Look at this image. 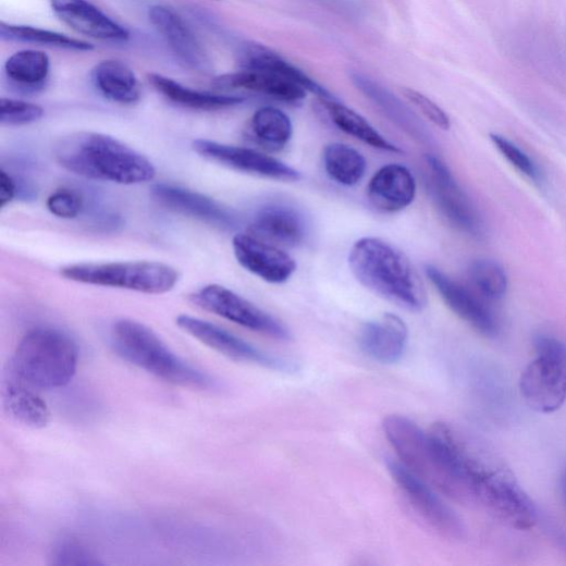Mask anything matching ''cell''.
<instances>
[{"mask_svg":"<svg viewBox=\"0 0 566 566\" xmlns=\"http://www.w3.org/2000/svg\"><path fill=\"white\" fill-rule=\"evenodd\" d=\"M452 487V500L485 509L502 524L528 531L538 521L529 494L506 464L483 444L445 422L429 430Z\"/></svg>","mask_w":566,"mask_h":566,"instance_id":"6da1fadb","label":"cell"},{"mask_svg":"<svg viewBox=\"0 0 566 566\" xmlns=\"http://www.w3.org/2000/svg\"><path fill=\"white\" fill-rule=\"evenodd\" d=\"M57 162L78 176L121 185L153 181V163L120 139L97 132L70 134L58 142Z\"/></svg>","mask_w":566,"mask_h":566,"instance_id":"7a4b0ae2","label":"cell"},{"mask_svg":"<svg viewBox=\"0 0 566 566\" xmlns=\"http://www.w3.org/2000/svg\"><path fill=\"white\" fill-rule=\"evenodd\" d=\"M348 264L354 276L376 295L413 312L428 306V294L409 259L393 245L374 237L352 247Z\"/></svg>","mask_w":566,"mask_h":566,"instance_id":"3957f363","label":"cell"},{"mask_svg":"<svg viewBox=\"0 0 566 566\" xmlns=\"http://www.w3.org/2000/svg\"><path fill=\"white\" fill-rule=\"evenodd\" d=\"M110 340L120 358L158 379L193 390L205 391L216 386L214 380L177 357L144 323L119 320L111 328Z\"/></svg>","mask_w":566,"mask_h":566,"instance_id":"277c9868","label":"cell"},{"mask_svg":"<svg viewBox=\"0 0 566 566\" xmlns=\"http://www.w3.org/2000/svg\"><path fill=\"white\" fill-rule=\"evenodd\" d=\"M78 361L79 349L73 339L57 329L37 328L20 342L11 377L36 390H56L73 381Z\"/></svg>","mask_w":566,"mask_h":566,"instance_id":"5b68a950","label":"cell"},{"mask_svg":"<svg viewBox=\"0 0 566 566\" xmlns=\"http://www.w3.org/2000/svg\"><path fill=\"white\" fill-rule=\"evenodd\" d=\"M63 278L86 285L125 290L147 295L170 293L180 280L179 271L159 261L75 263L61 268Z\"/></svg>","mask_w":566,"mask_h":566,"instance_id":"8992f818","label":"cell"},{"mask_svg":"<svg viewBox=\"0 0 566 566\" xmlns=\"http://www.w3.org/2000/svg\"><path fill=\"white\" fill-rule=\"evenodd\" d=\"M534 349V359L520 377V393L534 411L552 414L566 402V344L551 335H539Z\"/></svg>","mask_w":566,"mask_h":566,"instance_id":"52a82bcc","label":"cell"},{"mask_svg":"<svg viewBox=\"0 0 566 566\" xmlns=\"http://www.w3.org/2000/svg\"><path fill=\"white\" fill-rule=\"evenodd\" d=\"M190 302L207 312L214 313L254 332L280 341L292 339L286 325L221 285H208L200 288L190 296Z\"/></svg>","mask_w":566,"mask_h":566,"instance_id":"ba28073f","label":"cell"},{"mask_svg":"<svg viewBox=\"0 0 566 566\" xmlns=\"http://www.w3.org/2000/svg\"><path fill=\"white\" fill-rule=\"evenodd\" d=\"M430 194L445 219L459 232L480 238L484 225L473 202L460 187L452 171L439 157L427 156Z\"/></svg>","mask_w":566,"mask_h":566,"instance_id":"9c48e42d","label":"cell"},{"mask_svg":"<svg viewBox=\"0 0 566 566\" xmlns=\"http://www.w3.org/2000/svg\"><path fill=\"white\" fill-rule=\"evenodd\" d=\"M176 324L185 333L233 361L280 372L296 370L294 362L271 356V354L214 323L182 315L176 318Z\"/></svg>","mask_w":566,"mask_h":566,"instance_id":"30bf717a","label":"cell"},{"mask_svg":"<svg viewBox=\"0 0 566 566\" xmlns=\"http://www.w3.org/2000/svg\"><path fill=\"white\" fill-rule=\"evenodd\" d=\"M389 471L413 510L430 527L450 539H462L464 526L440 492L423 482L399 462H390Z\"/></svg>","mask_w":566,"mask_h":566,"instance_id":"8fae6325","label":"cell"},{"mask_svg":"<svg viewBox=\"0 0 566 566\" xmlns=\"http://www.w3.org/2000/svg\"><path fill=\"white\" fill-rule=\"evenodd\" d=\"M194 151L201 158L235 171L280 182H298L302 174L262 152L219 144V142L199 138L194 140Z\"/></svg>","mask_w":566,"mask_h":566,"instance_id":"7c38bea8","label":"cell"},{"mask_svg":"<svg viewBox=\"0 0 566 566\" xmlns=\"http://www.w3.org/2000/svg\"><path fill=\"white\" fill-rule=\"evenodd\" d=\"M149 19L181 63L199 74L210 73L211 60L208 52L175 10L156 5L150 9Z\"/></svg>","mask_w":566,"mask_h":566,"instance_id":"4fadbf2b","label":"cell"},{"mask_svg":"<svg viewBox=\"0 0 566 566\" xmlns=\"http://www.w3.org/2000/svg\"><path fill=\"white\" fill-rule=\"evenodd\" d=\"M447 307L480 334L494 337L500 333V322L493 312L471 292L433 264L424 267Z\"/></svg>","mask_w":566,"mask_h":566,"instance_id":"5bb4252c","label":"cell"},{"mask_svg":"<svg viewBox=\"0 0 566 566\" xmlns=\"http://www.w3.org/2000/svg\"><path fill=\"white\" fill-rule=\"evenodd\" d=\"M151 196L161 206L210 226L230 230L236 225V218L230 209L188 188L160 183L152 187Z\"/></svg>","mask_w":566,"mask_h":566,"instance_id":"9a60e30c","label":"cell"},{"mask_svg":"<svg viewBox=\"0 0 566 566\" xmlns=\"http://www.w3.org/2000/svg\"><path fill=\"white\" fill-rule=\"evenodd\" d=\"M233 249L243 268L275 285L288 281L297 269L291 255L251 234L236 235Z\"/></svg>","mask_w":566,"mask_h":566,"instance_id":"2e32d148","label":"cell"},{"mask_svg":"<svg viewBox=\"0 0 566 566\" xmlns=\"http://www.w3.org/2000/svg\"><path fill=\"white\" fill-rule=\"evenodd\" d=\"M54 15L70 28L87 37L110 41L126 42L130 33L111 20L89 0H50Z\"/></svg>","mask_w":566,"mask_h":566,"instance_id":"e0dca14e","label":"cell"},{"mask_svg":"<svg viewBox=\"0 0 566 566\" xmlns=\"http://www.w3.org/2000/svg\"><path fill=\"white\" fill-rule=\"evenodd\" d=\"M250 234L273 245L297 247L308 237V224L295 207L270 204L257 212Z\"/></svg>","mask_w":566,"mask_h":566,"instance_id":"ac0fdd59","label":"cell"},{"mask_svg":"<svg viewBox=\"0 0 566 566\" xmlns=\"http://www.w3.org/2000/svg\"><path fill=\"white\" fill-rule=\"evenodd\" d=\"M358 88L392 123L418 144L431 146L433 136L427 125L396 96L361 73L350 75Z\"/></svg>","mask_w":566,"mask_h":566,"instance_id":"d6986e66","label":"cell"},{"mask_svg":"<svg viewBox=\"0 0 566 566\" xmlns=\"http://www.w3.org/2000/svg\"><path fill=\"white\" fill-rule=\"evenodd\" d=\"M408 328L397 316L386 313L367 323L360 334V345L368 357L383 365L398 362L406 350Z\"/></svg>","mask_w":566,"mask_h":566,"instance_id":"ffe728a7","label":"cell"},{"mask_svg":"<svg viewBox=\"0 0 566 566\" xmlns=\"http://www.w3.org/2000/svg\"><path fill=\"white\" fill-rule=\"evenodd\" d=\"M214 86L226 90H248L291 104H300L307 97V90L299 85L262 70L242 69L238 73L217 78Z\"/></svg>","mask_w":566,"mask_h":566,"instance_id":"44dd1931","label":"cell"},{"mask_svg":"<svg viewBox=\"0 0 566 566\" xmlns=\"http://www.w3.org/2000/svg\"><path fill=\"white\" fill-rule=\"evenodd\" d=\"M416 189L415 177L407 168L390 164L373 176L368 186V197L378 210L397 212L414 201Z\"/></svg>","mask_w":566,"mask_h":566,"instance_id":"7402d4cb","label":"cell"},{"mask_svg":"<svg viewBox=\"0 0 566 566\" xmlns=\"http://www.w3.org/2000/svg\"><path fill=\"white\" fill-rule=\"evenodd\" d=\"M242 66L243 69L268 71V73L299 85L322 101L337 100L304 71L263 46H248L242 54Z\"/></svg>","mask_w":566,"mask_h":566,"instance_id":"603a6c76","label":"cell"},{"mask_svg":"<svg viewBox=\"0 0 566 566\" xmlns=\"http://www.w3.org/2000/svg\"><path fill=\"white\" fill-rule=\"evenodd\" d=\"M93 83L108 100L131 106L140 98V85L134 71L123 61L103 60L93 70Z\"/></svg>","mask_w":566,"mask_h":566,"instance_id":"cb8c5ba5","label":"cell"},{"mask_svg":"<svg viewBox=\"0 0 566 566\" xmlns=\"http://www.w3.org/2000/svg\"><path fill=\"white\" fill-rule=\"evenodd\" d=\"M156 90L172 103L198 111H219L245 102V98L195 90L159 74L149 76Z\"/></svg>","mask_w":566,"mask_h":566,"instance_id":"d4e9b609","label":"cell"},{"mask_svg":"<svg viewBox=\"0 0 566 566\" xmlns=\"http://www.w3.org/2000/svg\"><path fill=\"white\" fill-rule=\"evenodd\" d=\"M35 390L11 377L10 383L4 390V406L9 415L16 421L38 430L47 427L50 413L46 402Z\"/></svg>","mask_w":566,"mask_h":566,"instance_id":"484cf974","label":"cell"},{"mask_svg":"<svg viewBox=\"0 0 566 566\" xmlns=\"http://www.w3.org/2000/svg\"><path fill=\"white\" fill-rule=\"evenodd\" d=\"M322 102L333 123L344 133L360 139L374 149L395 155L403 153V150L391 144L368 120L356 111L343 106L337 100Z\"/></svg>","mask_w":566,"mask_h":566,"instance_id":"4316f807","label":"cell"},{"mask_svg":"<svg viewBox=\"0 0 566 566\" xmlns=\"http://www.w3.org/2000/svg\"><path fill=\"white\" fill-rule=\"evenodd\" d=\"M250 131L260 146L269 151H281L290 144L294 126L285 112L276 108L264 107L253 115Z\"/></svg>","mask_w":566,"mask_h":566,"instance_id":"83f0119b","label":"cell"},{"mask_svg":"<svg viewBox=\"0 0 566 566\" xmlns=\"http://www.w3.org/2000/svg\"><path fill=\"white\" fill-rule=\"evenodd\" d=\"M51 63L47 53L25 49L14 53L5 63V74L15 86L24 89H39L50 75Z\"/></svg>","mask_w":566,"mask_h":566,"instance_id":"f1b7e54d","label":"cell"},{"mask_svg":"<svg viewBox=\"0 0 566 566\" xmlns=\"http://www.w3.org/2000/svg\"><path fill=\"white\" fill-rule=\"evenodd\" d=\"M323 164L332 181L349 187L359 184L368 169L359 151L342 144H332L324 149Z\"/></svg>","mask_w":566,"mask_h":566,"instance_id":"f546056e","label":"cell"},{"mask_svg":"<svg viewBox=\"0 0 566 566\" xmlns=\"http://www.w3.org/2000/svg\"><path fill=\"white\" fill-rule=\"evenodd\" d=\"M0 37L8 41L36 44L73 51H91L95 49L94 45L88 41L57 32L7 23L0 24Z\"/></svg>","mask_w":566,"mask_h":566,"instance_id":"4dcf8cb0","label":"cell"},{"mask_svg":"<svg viewBox=\"0 0 566 566\" xmlns=\"http://www.w3.org/2000/svg\"><path fill=\"white\" fill-rule=\"evenodd\" d=\"M469 276L477 291L489 300H500L507 293V273L495 261L488 259L473 261L469 268Z\"/></svg>","mask_w":566,"mask_h":566,"instance_id":"1f68e13d","label":"cell"},{"mask_svg":"<svg viewBox=\"0 0 566 566\" xmlns=\"http://www.w3.org/2000/svg\"><path fill=\"white\" fill-rule=\"evenodd\" d=\"M45 110L35 103L3 98L0 101V123L3 126H23L38 122Z\"/></svg>","mask_w":566,"mask_h":566,"instance_id":"d6a6232c","label":"cell"},{"mask_svg":"<svg viewBox=\"0 0 566 566\" xmlns=\"http://www.w3.org/2000/svg\"><path fill=\"white\" fill-rule=\"evenodd\" d=\"M52 564L54 565H98L97 556L82 542L73 538L59 540L52 549Z\"/></svg>","mask_w":566,"mask_h":566,"instance_id":"836d02e7","label":"cell"},{"mask_svg":"<svg viewBox=\"0 0 566 566\" xmlns=\"http://www.w3.org/2000/svg\"><path fill=\"white\" fill-rule=\"evenodd\" d=\"M490 139L503 157L528 179L539 182L541 173L536 163L512 140L500 134H490Z\"/></svg>","mask_w":566,"mask_h":566,"instance_id":"e575fe53","label":"cell"},{"mask_svg":"<svg viewBox=\"0 0 566 566\" xmlns=\"http://www.w3.org/2000/svg\"><path fill=\"white\" fill-rule=\"evenodd\" d=\"M85 207L83 196L69 188H61L53 192L47 199V208L52 216L62 220H75Z\"/></svg>","mask_w":566,"mask_h":566,"instance_id":"d590c367","label":"cell"},{"mask_svg":"<svg viewBox=\"0 0 566 566\" xmlns=\"http://www.w3.org/2000/svg\"><path fill=\"white\" fill-rule=\"evenodd\" d=\"M403 95L424 118L429 119L436 126L445 131L451 128L450 116L430 98L409 88H405Z\"/></svg>","mask_w":566,"mask_h":566,"instance_id":"8d00e7d4","label":"cell"},{"mask_svg":"<svg viewBox=\"0 0 566 566\" xmlns=\"http://www.w3.org/2000/svg\"><path fill=\"white\" fill-rule=\"evenodd\" d=\"M20 187L17 181L5 170L0 172V207L4 208L17 198Z\"/></svg>","mask_w":566,"mask_h":566,"instance_id":"74e56055","label":"cell"},{"mask_svg":"<svg viewBox=\"0 0 566 566\" xmlns=\"http://www.w3.org/2000/svg\"><path fill=\"white\" fill-rule=\"evenodd\" d=\"M559 489H561V494H562V499H563V502L566 506V468L564 469L562 476H561V480H559Z\"/></svg>","mask_w":566,"mask_h":566,"instance_id":"f35d334b","label":"cell"}]
</instances>
